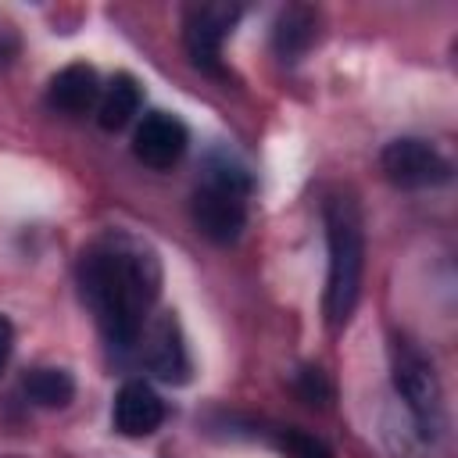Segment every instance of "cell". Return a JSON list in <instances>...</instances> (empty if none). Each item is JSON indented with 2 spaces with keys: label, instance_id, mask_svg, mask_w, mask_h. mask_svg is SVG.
<instances>
[{
  "label": "cell",
  "instance_id": "9",
  "mask_svg": "<svg viewBox=\"0 0 458 458\" xmlns=\"http://www.w3.org/2000/svg\"><path fill=\"white\" fill-rule=\"evenodd\" d=\"M161 422H165V404L147 383L132 379L118 390V397H114V429L122 437H150Z\"/></svg>",
  "mask_w": 458,
  "mask_h": 458
},
{
  "label": "cell",
  "instance_id": "12",
  "mask_svg": "<svg viewBox=\"0 0 458 458\" xmlns=\"http://www.w3.org/2000/svg\"><path fill=\"white\" fill-rule=\"evenodd\" d=\"M315 39V11L308 7H290L279 14L276 32H272V47L283 61H297Z\"/></svg>",
  "mask_w": 458,
  "mask_h": 458
},
{
  "label": "cell",
  "instance_id": "3",
  "mask_svg": "<svg viewBox=\"0 0 458 458\" xmlns=\"http://www.w3.org/2000/svg\"><path fill=\"white\" fill-rule=\"evenodd\" d=\"M247 175L229 161H211L193 193V222L215 243H233L247 222Z\"/></svg>",
  "mask_w": 458,
  "mask_h": 458
},
{
  "label": "cell",
  "instance_id": "6",
  "mask_svg": "<svg viewBox=\"0 0 458 458\" xmlns=\"http://www.w3.org/2000/svg\"><path fill=\"white\" fill-rule=\"evenodd\" d=\"M240 18L236 4H193L182 14V43L186 54L193 57V64L218 72V57H222V43L233 32Z\"/></svg>",
  "mask_w": 458,
  "mask_h": 458
},
{
  "label": "cell",
  "instance_id": "2",
  "mask_svg": "<svg viewBox=\"0 0 458 458\" xmlns=\"http://www.w3.org/2000/svg\"><path fill=\"white\" fill-rule=\"evenodd\" d=\"M326 243H329V279H326V318L329 326H344L361 293L365 272V233L354 200L329 197L326 200Z\"/></svg>",
  "mask_w": 458,
  "mask_h": 458
},
{
  "label": "cell",
  "instance_id": "11",
  "mask_svg": "<svg viewBox=\"0 0 458 458\" xmlns=\"http://www.w3.org/2000/svg\"><path fill=\"white\" fill-rule=\"evenodd\" d=\"M140 100H143V93H140L136 79L132 75H114L107 82V89L100 93V100H97V122H100V129H107V132L125 129L136 118Z\"/></svg>",
  "mask_w": 458,
  "mask_h": 458
},
{
  "label": "cell",
  "instance_id": "13",
  "mask_svg": "<svg viewBox=\"0 0 458 458\" xmlns=\"http://www.w3.org/2000/svg\"><path fill=\"white\" fill-rule=\"evenodd\" d=\"M21 390L39 408H64L75 397V379L64 369H32L21 383Z\"/></svg>",
  "mask_w": 458,
  "mask_h": 458
},
{
  "label": "cell",
  "instance_id": "15",
  "mask_svg": "<svg viewBox=\"0 0 458 458\" xmlns=\"http://www.w3.org/2000/svg\"><path fill=\"white\" fill-rule=\"evenodd\" d=\"M301 390H304V397H308L311 404L329 397V386H326V379H322L318 369H304V372H301Z\"/></svg>",
  "mask_w": 458,
  "mask_h": 458
},
{
  "label": "cell",
  "instance_id": "14",
  "mask_svg": "<svg viewBox=\"0 0 458 458\" xmlns=\"http://www.w3.org/2000/svg\"><path fill=\"white\" fill-rule=\"evenodd\" d=\"M276 444H279V451L286 458H333L329 444H322L318 437H311L304 429H283Z\"/></svg>",
  "mask_w": 458,
  "mask_h": 458
},
{
  "label": "cell",
  "instance_id": "5",
  "mask_svg": "<svg viewBox=\"0 0 458 458\" xmlns=\"http://www.w3.org/2000/svg\"><path fill=\"white\" fill-rule=\"evenodd\" d=\"M379 165H383V172H386L390 182L411 186V190H419V186H440V182L451 179L447 157L437 147H429L426 140H411V136H401V140L386 143L383 154H379Z\"/></svg>",
  "mask_w": 458,
  "mask_h": 458
},
{
  "label": "cell",
  "instance_id": "17",
  "mask_svg": "<svg viewBox=\"0 0 458 458\" xmlns=\"http://www.w3.org/2000/svg\"><path fill=\"white\" fill-rule=\"evenodd\" d=\"M0 61H4V43H0Z\"/></svg>",
  "mask_w": 458,
  "mask_h": 458
},
{
  "label": "cell",
  "instance_id": "10",
  "mask_svg": "<svg viewBox=\"0 0 458 458\" xmlns=\"http://www.w3.org/2000/svg\"><path fill=\"white\" fill-rule=\"evenodd\" d=\"M47 100L64 114H86L100 100V79L89 64H68L50 79Z\"/></svg>",
  "mask_w": 458,
  "mask_h": 458
},
{
  "label": "cell",
  "instance_id": "1",
  "mask_svg": "<svg viewBox=\"0 0 458 458\" xmlns=\"http://www.w3.org/2000/svg\"><path fill=\"white\" fill-rule=\"evenodd\" d=\"M79 286L111 347L125 351L140 340L147 308L157 297V258L132 240H104L79 261Z\"/></svg>",
  "mask_w": 458,
  "mask_h": 458
},
{
  "label": "cell",
  "instance_id": "8",
  "mask_svg": "<svg viewBox=\"0 0 458 458\" xmlns=\"http://www.w3.org/2000/svg\"><path fill=\"white\" fill-rule=\"evenodd\" d=\"M143 361L147 369L165 383H186L190 376V354L182 344V329L172 315H161L143 340Z\"/></svg>",
  "mask_w": 458,
  "mask_h": 458
},
{
  "label": "cell",
  "instance_id": "16",
  "mask_svg": "<svg viewBox=\"0 0 458 458\" xmlns=\"http://www.w3.org/2000/svg\"><path fill=\"white\" fill-rule=\"evenodd\" d=\"M11 351H14V326H11L7 315H0V372H4V365L11 358Z\"/></svg>",
  "mask_w": 458,
  "mask_h": 458
},
{
  "label": "cell",
  "instance_id": "4",
  "mask_svg": "<svg viewBox=\"0 0 458 458\" xmlns=\"http://www.w3.org/2000/svg\"><path fill=\"white\" fill-rule=\"evenodd\" d=\"M394 390L415 415L419 429L426 437H433L440 426V379H437L429 358L401 340L394 344Z\"/></svg>",
  "mask_w": 458,
  "mask_h": 458
},
{
  "label": "cell",
  "instance_id": "7",
  "mask_svg": "<svg viewBox=\"0 0 458 458\" xmlns=\"http://www.w3.org/2000/svg\"><path fill=\"white\" fill-rule=\"evenodd\" d=\"M186 125L175 118V114H165V111H154L147 114L140 125H136V136H132V154L147 165V168H172L182 154H186Z\"/></svg>",
  "mask_w": 458,
  "mask_h": 458
}]
</instances>
